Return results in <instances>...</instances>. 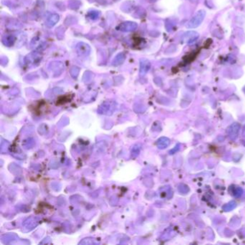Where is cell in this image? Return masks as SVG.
<instances>
[{"label":"cell","instance_id":"6da1fadb","mask_svg":"<svg viewBox=\"0 0 245 245\" xmlns=\"http://www.w3.org/2000/svg\"><path fill=\"white\" fill-rule=\"evenodd\" d=\"M205 16H206V12L204 10H199L196 12V14L190 19V20L187 24V28L189 29H193L197 28L204 21Z\"/></svg>","mask_w":245,"mask_h":245},{"label":"cell","instance_id":"7a4b0ae2","mask_svg":"<svg viewBox=\"0 0 245 245\" xmlns=\"http://www.w3.org/2000/svg\"><path fill=\"white\" fill-rule=\"evenodd\" d=\"M76 53L81 58H86L90 54L91 48L84 43H79L76 45Z\"/></svg>","mask_w":245,"mask_h":245},{"label":"cell","instance_id":"3957f363","mask_svg":"<svg viewBox=\"0 0 245 245\" xmlns=\"http://www.w3.org/2000/svg\"><path fill=\"white\" fill-rule=\"evenodd\" d=\"M42 60V56L37 53H32L25 58V63L29 66H37Z\"/></svg>","mask_w":245,"mask_h":245},{"label":"cell","instance_id":"277c9868","mask_svg":"<svg viewBox=\"0 0 245 245\" xmlns=\"http://www.w3.org/2000/svg\"><path fill=\"white\" fill-rule=\"evenodd\" d=\"M137 28V23L133 22H125L119 25L118 29L122 32H131V31L135 30Z\"/></svg>","mask_w":245,"mask_h":245},{"label":"cell","instance_id":"5b68a950","mask_svg":"<svg viewBox=\"0 0 245 245\" xmlns=\"http://www.w3.org/2000/svg\"><path fill=\"white\" fill-rule=\"evenodd\" d=\"M63 64L60 61H53L49 65V69L55 73L56 76H58L63 71Z\"/></svg>","mask_w":245,"mask_h":245},{"label":"cell","instance_id":"8992f818","mask_svg":"<svg viewBox=\"0 0 245 245\" xmlns=\"http://www.w3.org/2000/svg\"><path fill=\"white\" fill-rule=\"evenodd\" d=\"M199 37L198 33L195 32V31H189L187 32L183 36V40L188 44H191L194 43Z\"/></svg>","mask_w":245,"mask_h":245},{"label":"cell","instance_id":"52a82bcc","mask_svg":"<svg viewBox=\"0 0 245 245\" xmlns=\"http://www.w3.org/2000/svg\"><path fill=\"white\" fill-rule=\"evenodd\" d=\"M58 21H59V15L58 14H51L47 17V20H46V25L48 28H52V27L57 24Z\"/></svg>","mask_w":245,"mask_h":245},{"label":"cell","instance_id":"ba28073f","mask_svg":"<svg viewBox=\"0 0 245 245\" xmlns=\"http://www.w3.org/2000/svg\"><path fill=\"white\" fill-rule=\"evenodd\" d=\"M151 64L150 62L147 59H142L140 60V74L144 75L150 70Z\"/></svg>","mask_w":245,"mask_h":245},{"label":"cell","instance_id":"9c48e42d","mask_svg":"<svg viewBox=\"0 0 245 245\" xmlns=\"http://www.w3.org/2000/svg\"><path fill=\"white\" fill-rule=\"evenodd\" d=\"M125 58H126V56H125L124 53H120L117 54V55L116 56V57L114 58V59L113 60V62H112L113 66H119V65L122 64L123 62L124 61Z\"/></svg>","mask_w":245,"mask_h":245},{"label":"cell","instance_id":"30bf717a","mask_svg":"<svg viewBox=\"0 0 245 245\" xmlns=\"http://www.w3.org/2000/svg\"><path fill=\"white\" fill-rule=\"evenodd\" d=\"M14 41H15V37L13 35H6L2 39L4 45L8 46V47H10L13 45Z\"/></svg>","mask_w":245,"mask_h":245},{"label":"cell","instance_id":"8fae6325","mask_svg":"<svg viewBox=\"0 0 245 245\" xmlns=\"http://www.w3.org/2000/svg\"><path fill=\"white\" fill-rule=\"evenodd\" d=\"M71 72H74L75 73H71L73 77H77V76L78 75V73H79V68H78V67H76V66H73L72 68L71 69Z\"/></svg>","mask_w":245,"mask_h":245},{"label":"cell","instance_id":"7c38bea8","mask_svg":"<svg viewBox=\"0 0 245 245\" xmlns=\"http://www.w3.org/2000/svg\"><path fill=\"white\" fill-rule=\"evenodd\" d=\"M99 12H91L89 14V17L91 20H96L98 17H99Z\"/></svg>","mask_w":245,"mask_h":245}]
</instances>
